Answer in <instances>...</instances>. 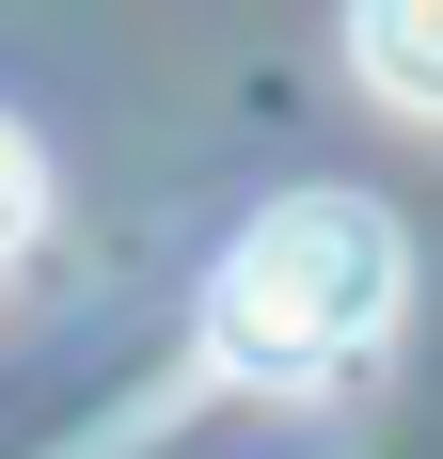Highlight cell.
Returning a JSON list of instances; mask_svg holds the SVG:
<instances>
[{
  "label": "cell",
  "mask_w": 443,
  "mask_h": 459,
  "mask_svg": "<svg viewBox=\"0 0 443 459\" xmlns=\"http://www.w3.org/2000/svg\"><path fill=\"white\" fill-rule=\"evenodd\" d=\"M349 64L396 95V111L443 127V0H364V16H349Z\"/></svg>",
  "instance_id": "cell-2"
},
{
  "label": "cell",
  "mask_w": 443,
  "mask_h": 459,
  "mask_svg": "<svg viewBox=\"0 0 443 459\" xmlns=\"http://www.w3.org/2000/svg\"><path fill=\"white\" fill-rule=\"evenodd\" d=\"M396 301H412V238L364 206V190H285V206H254V238L222 254V285H206V349H222V380H333V365H364L380 333H396Z\"/></svg>",
  "instance_id": "cell-1"
},
{
  "label": "cell",
  "mask_w": 443,
  "mask_h": 459,
  "mask_svg": "<svg viewBox=\"0 0 443 459\" xmlns=\"http://www.w3.org/2000/svg\"><path fill=\"white\" fill-rule=\"evenodd\" d=\"M32 222H48V159H32V127L0 111V254H32Z\"/></svg>",
  "instance_id": "cell-3"
}]
</instances>
